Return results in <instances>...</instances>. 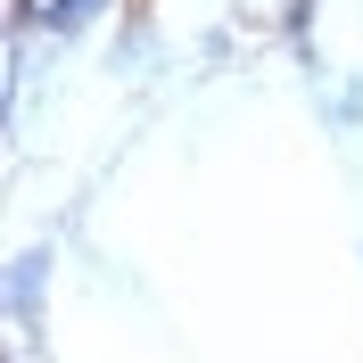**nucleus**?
Instances as JSON below:
<instances>
[{"mask_svg":"<svg viewBox=\"0 0 363 363\" xmlns=\"http://www.w3.org/2000/svg\"><path fill=\"white\" fill-rule=\"evenodd\" d=\"M42 281H50V248H25L17 264H9V314L33 330L42 322Z\"/></svg>","mask_w":363,"mask_h":363,"instance_id":"nucleus-1","label":"nucleus"},{"mask_svg":"<svg viewBox=\"0 0 363 363\" xmlns=\"http://www.w3.org/2000/svg\"><path fill=\"white\" fill-rule=\"evenodd\" d=\"M108 17V0H42V9H25L17 25H42V33H58V42H74L83 25Z\"/></svg>","mask_w":363,"mask_h":363,"instance_id":"nucleus-2","label":"nucleus"},{"mask_svg":"<svg viewBox=\"0 0 363 363\" xmlns=\"http://www.w3.org/2000/svg\"><path fill=\"white\" fill-rule=\"evenodd\" d=\"M330 124H363V83H347L339 99H330Z\"/></svg>","mask_w":363,"mask_h":363,"instance_id":"nucleus-3","label":"nucleus"}]
</instances>
